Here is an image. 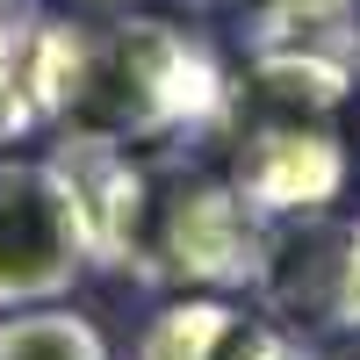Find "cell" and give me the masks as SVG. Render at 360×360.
<instances>
[{
  "mask_svg": "<svg viewBox=\"0 0 360 360\" xmlns=\"http://www.w3.org/2000/svg\"><path fill=\"white\" fill-rule=\"evenodd\" d=\"M224 108L231 86L188 29L159 15H123L79 29L65 94H58V130L65 144H94V152H166L224 123Z\"/></svg>",
  "mask_w": 360,
  "mask_h": 360,
  "instance_id": "6da1fadb",
  "label": "cell"
},
{
  "mask_svg": "<svg viewBox=\"0 0 360 360\" xmlns=\"http://www.w3.org/2000/svg\"><path fill=\"white\" fill-rule=\"evenodd\" d=\"M224 180L266 224L324 217L346 195V137L332 123V101L252 79L231 115V173Z\"/></svg>",
  "mask_w": 360,
  "mask_h": 360,
  "instance_id": "7a4b0ae2",
  "label": "cell"
},
{
  "mask_svg": "<svg viewBox=\"0 0 360 360\" xmlns=\"http://www.w3.org/2000/svg\"><path fill=\"white\" fill-rule=\"evenodd\" d=\"M86 266H94V231L65 159L0 152V310L58 303Z\"/></svg>",
  "mask_w": 360,
  "mask_h": 360,
  "instance_id": "3957f363",
  "label": "cell"
},
{
  "mask_svg": "<svg viewBox=\"0 0 360 360\" xmlns=\"http://www.w3.org/2000/svg\"><path fill=\"white\" fill-rule=\"evenodd\" d=\"M79 22L51 15H0V144L29 137L37 123H58V94L72 72Z\"/></svg>",
  "mask_w": 360,
  "mask_h": 360,
  "instance_id": "277c9868",
  "label": "cell"
},
{
  "mask_svg": "<svg viewBox=\"0 0 360 360\" xmlns=\"http://www.w3.org/2000/svg\"><path fill=\"white\" fill-rule=\"evenodd\" d=\"M274 317H252L245 303L224 295H173V303L144 324L137 360H259Z\"/></svg>",
  "mask_w": 360,
  "mask_h": 360,
  "instance_id": "5b68a950",
  "label": "cell"
},
{
  "mask_svg": "<svg viewBox=\"0 0 360 360\" xmlns=\"http://www.w3.org/2000/svg\"><path fill=\"white\" fill-rule=\"evenodd\" d=\"M0 360H108V339L65 303H29L0 317Z\"/></svg>",
  "mask_w": 360,
  "mask_h": 360,
  "instance_id": "8992f818",
  "label": "cell"
},
{
  "mask_svg": "<svg viewBox=\"0 0 360 360\" xmlns=\"http://www.w3.org/2000/svg\"><path fill=\"white\" fill-rule=\"evenodd\" d=\"M339 332L360 339V217L346 224V288H339Z\"/></svg>",
  "mask_w": 360,
  "mask_h": 360,
  "instance_id": "52a82bcc",
  "label": "cell"
},
{
  "mask_svg": "<svg viewBox=\"0 0 360 360\" xmlns=\"http://www.w3.org/2000/svg\"><path fill=\"white\" fill-rule=\"evenodd\" d=\"M259 360H324L303 332H288V324H274V332H266V346H259Z\"/></svg>",
  "mask_w": 360,
  "mask_h": 360,
  "instance_id": "ba28073f",
  "label": "cell"
},
{
  "mask_svg": "<svg viewBox=\"0 0 360 360\" xmlns=\"http://www.w3.org/2000/svg\"><path fill=\"white\" fill-rule=\"evenodd\" d=\"M324 360H360V339H353V346H346V353H324Z\"/></svg>",
  "mask_w": 360,
  "mask_h": 360,
  "instance_id": "9c48e42d",
  "label": "cell"
},
{
  "mask_svg": "<svg viewBox=\"0 0 360 360\" xmlns=\"http://www.w3.org/2000/svg\"><path fill=\"white\" fill-rule=\"evenodd\" d=\"M15 8H22V0H0V15H15Z\"/></svg>",
  "mask_w": 360,
  "mask_h": 360,
  "instance_id": "30bf717a",
  "label": "cell"
},
{
  "mask_svg": "<svg viewBox=\"0 0 360 360\" xmlns=\"http://www.w3.org/2000/svg\"><path fill=\"white\" fill-rule=\"evenodd\" d=\"M101 8H123V0H101Z\"/></svg>",
  "mask_w": 360,
  "mask_h": 360,
  "instance_id": "8fae6325",
  "label": "cell"
},
{
  "mask_svg": "<svg viewBox=\"0 0 360 360\" xmlns=\"http://www.w3.org/2000/svg\"><path fill=\"white\" fill-rule=\"evenodd\" d=\"M339 8H360V0H339Z\"/></svg>",
  "mask_w": 360,
  "mask_h": 360,
  "instance_id": "7c38bea8",
  "label": "cell"
}]
</instances>
